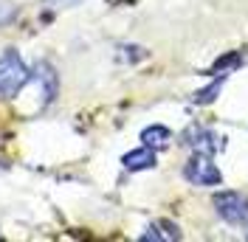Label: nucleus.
Listing matches in <instances>:
<instances>
[{"label":"nucleus","instance_id":"7ed1b4c3","mask_svg":"<svg viewBox=\"0 0 248 242\" xmlns=\"http://www.w3.org/2000/svg\"><path fill=\"white\" fill-rule=\"evenodd\" d=\"M184 178L192 186H217L223 183V172L217 169V164L212 161L209 152H195L184 166Z\"/></svg>","mask_w":248,"mask_h":242},{"label":"nucleus","instance_id":"423d86ee","mask_svg":"<svg viewBox=\"0 0 248 242\" xmlns=\"http://www.w3.org/2000/svg\"><path fill=\"white\" fill-rule=\"evenodd\" d=\"M155 164H158L155 150L153 147H144V144H141L139 150L127 152V155L122 158V166L127 169V172H144V169H153Z\"/></svg>","mask_w":248,"mask_h":242},{"label":"nucleus","instance_id":"20e7f679","mask_svg":"<svg viewBox=\"0 0 248 242\" xmlns=\"http://www.w3.org/2000/svg\"><path fill=\"white\" fill-rule=\"evenodd\" d=\"M184 144H189V147H195V152H217L223 150V144H220V138L212 133V130H206V127H189L184 133Z\"/></svg>","mask_w":248,"mask_h":242},{"label":"nucleus","instance_id":"6e6552de","mask_svg":"<svg viewBox=\"0 0 248 242\" xmlns=\"http://www.w3.org/2000/svg\"><path fill=\"white\" fill-rule=\"evenodd\" d=\"M226 79H229V74H217V79L209 85V88H203V91H198L195 96H192V102L198 107H203V105H212L217 96H220V91H223V85H226Z\"/></svg>","mask_w":248,"mask_h":242},{"label":"nucleus","instance_id":"f03ea898","mask_svg":"<svg viewBox=\"0 0 248 242\" xmlns=\"http://www.w3.org/2000/svg\"><path fill=\"white\" fill-rule=\"evenodd\" d=\"M217 217L229 226H248V197L234 192V189H223L212 197Z\"/></svg>","mask_w":248,"mask_h":242},{"label":"nucleus","instance_id":"0eeeda50","mask_svg":"<svg viewBox=\"0 0 248 242\" xmlns=\"http://www.w3.org/2000/svg\"><path fill=\"white\" fill-rule=\"evenodd\" d=\"M170 141H172V133H170V127H164V124H150V127L141 130V144H144V147L164 150Z\"/></svg>","mask_w":248,"mask_h":242},{"label":"nucleus","instance_id":"9d476101","mask_svg":"<svg viewBox=\"0 0 248 242\" xmlns=\"http://www.w3.org/2000/svg\"><path fill=\"white\" fill-rule=\"evenodd\" d=\"M15 15H17V9L12 6V3H0V26H6Z\"/></svg>","mask_w":248,"mask_h":242},{"label":"nucleus","instance_id":"1a4fd4ad","mask_svg":"<svg viewBox=\"0 0 248 242\" xmlns=\"http://www.w3.org/2000/svg\"><path fill=\"white\" fill-rule=\"evenodd\" d=\"M240 62H243V57H240L237 51H234V54H223V57L212 65V71H209V74H229V71H234Z\"/></svg>","mask_w":248,"mask_h":242},{"label":"nucleus","instance_id":"f257e3e1","mask_svg":"<svg viewBox=\"0 0 248 242\" xmlns=\"http://www.w3.org/2000/svg\"><path fill=\"white\" fill-rule=\"evenodd\" d=\"M29 82H31L29 65L23 62V57L17 54L15 48H6L0 54V102L15 99Z\"/></svg>","mask_w":248,"mask_h":242},{"label":"nucleus","instance_id":"39448f33","mask_svg":"<svg viewBox=\"0 0 248 242\" xmlns=\"http://www.w3.org/2000/svg\"><path fill=\"white\" fill-rule=\"evenodd\" d=\"M181 237H184L181 228L172 220H155L153 226L141 234V242H178Z\"/></svg>","mask_w":248,"mask_h":242}]
</instances>
